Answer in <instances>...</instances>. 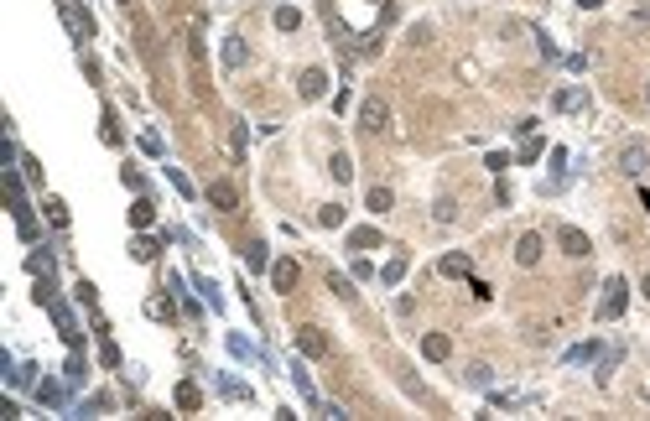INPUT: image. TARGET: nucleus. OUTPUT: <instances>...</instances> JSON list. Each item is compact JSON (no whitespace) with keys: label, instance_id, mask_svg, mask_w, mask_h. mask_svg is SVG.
I'll use <instances>...</instances> for the list:
<instances>
[{"label":"nucleus","instance_id":"c85d7f7f","mask_svg":"<svg viewBox=\"0 0 650 421\" xmlns=\"http://www.w3.org/2000/svg\"><path fill=\"white\" fill-rule=\"evenodd\" d=\"M47 219H52V224L63 229V224H68V208H63V203H47Z\"/></svg>","mask_w":650,"mask_h":421},{"label":"nucleus","instance_id":"a878e982","mask_svg":"<svg viewBox=\"0 0 650 421\" xmlns=\"http://www.w3.org/2000/svg\"><path fill=\"white\" fill-rule=\"evenodd\" d=\"M167 177H172V188H177V193H182V198H193V182H188V177H182V172H177V167H167Z\"/></svg>","mask_w":650,"mask_h":421},{"label":"nucleus","instance_id":"2eb2a0df","mask_svg":"<svg viewBox=\"0 0 650 421\" xmlns=\"http://www.w3.org/2000/svg\"><path fill=\"white\" fill-rule=\"evenodd\" d=\"M245 266H250V271H265V266H271V250H265L260 240H255V245H245Z\"/></svg>","mask_w":650,"mask_h":421},{"label":"nucleus","instance_id":"5701e85b","mask_svg":"<svg viewBox=\"0 0 650 421\" xmlns=\"http://www.w3.org/2000/svg\"><path fill=\"white\" fill-rule=\"evenodd\" d=\"M317 224H323V229H338V224H343V208H338V203H328L323 214H317Z\"/></svg>","mask_w":650,"mask_h":421},{"label":"nucleus","instance_id":"6e6552de","mask_svg":"<svg viewBox=\"0 0 650 421\" xmlns=\"http://www.w3.org/2000/svg\"><path fill=\"white\" fill-rule=\"evenodd\" d=\"M297 260H276V266H271V286H276V292H291V286H297Z\"/></svg>","mask_w":650,"mask_h":421},{"label":"nucleus","instance_id":"6ab92c4d","mask_svg":"<svg viewBox=\"0 0 650 421\" xmlns=\"http://www.w3.org/2000/svg\"><path fill=\"white\" fill-rule=\"evenodd\" d=\"M151 219H156V208L146 203V198H136V208H130V224H136V229H146Z\"/></svg>","mask_w":650,"mask_h":421},{"label":"nucleus","instance_id":"4be33fe9","mask_svg":"<svg viewBox=\"0 0 650 421\" xmlns=\"http://www.w3.org/2000/svg\"><path fill=\"white\" fill-rule=\"evenodd\" d=\"M442 276H469V255H442Z\"/></svg>","mask_w":650,"mask_h":421},{"label":"nucleus","instance_id":"bb28decb","mask_svg":"<svg viewBox=\"0 0 650 421\" xmlns=\"http://www.w3.org/2000/svg\"><path fill=\"white\" fill-rule=\"evenodd\" d=\"M198 292L208 297V307H224V297H219V286H214V281H198Z\"/></svg>","mask_w":650,"mask_h":421},{"label":"nucleus","instance_id":"7ed1b4c3","mask_svg":"<svg viewBox=\"0 0 650 421\" xmlns=\"http://www.w3.org/2000/svg\"><path fill=\"white\" fill-rule=\"evenodd\" d=\"M556 245L567 250V255L573 260H582V255H593V245H588V234L582 229H573V224H562V229H556Z\"/></svg>","mask_w":650,"mask_h":421},{"label":"nucleus","instance_id":"2f4dec72","mask_svg":"<svg viewBox=\"0 0 650 421\" xmlns=\"http://www.w3.org/2000/svg\"><path fill=\"white\" fill-rule=\"evenodd\" d=\"M645 99H650V84H645Z\"/></svg>","mask_w":650,"mask_h":421},{"label":"nucleus","instance_id":"a211bd4d","mask_svg":"<svg viewBox=\"0 0 650 421\" xmlns=\"http://www.w3.org/2000/svg\"><path fill=\"white\" fill-rule=\"evenodd\" d=\"M276 26H281V32H297V26H302V11L297 6H281V11H276Z\"/></svg>","mask_w":650,"mask_h":421},{"label":"nucleus","instance_id":"72a5a7b5","mask_svg":"<svg viewBox=\"0 0 650 421\" xmlns=\"http://www.w3.org/2000/svg\"><path fill=\"white\" fill-rule=\"evenodd\" d=\"M120 6H130V0H120Z\"/></svg>","mask_w":650,"mask_h":421},{"label":"nucleus","instance_id":"cd10ccee","mask_svg":"<svg viewBox=\"0 0 650 421\" xmlns=\"http://www.w3.org/2000/svg\"><path fill=\"white\" fill-rule=\"evenodd\" d=\"M469 380H473V385H489V380H495V370H489V364H473Z\"/></svg>","mask_w":650,"mask_h":421},{"label":"nucleus","instance_id":"dca6fc26","mask_svg":"<svg viewBox=\"0 0 650 421\" xmlns=\"http://www.w3.org/2000/svg\"><path fill=\"white\" fill-rule=\"evenodd\" d=\"M328 292H333L338 302H354V297H359V292H354V281H349V276H338V271L328 276Z\"/></svg>","mask_w":650,"mask_h":421},{"label":"nucleus","instance_id":"f8f14e48","mask_svg":"<svg viewBox=\"0 0 650 421\" xmlns=\"http://www.w3.org/2000/svg\"><path fill=\"white\" fill-rule=\"evenodd\" d=\"M47 307H52V318H58V328H63V338H68V344L78 349V323H73V312H68V307H63V302H58V297H52V302H47Z\"/></svg>","mask_w":650,"mask_h":421},{"label":"nucleus","instance_id":"9d476101","mask_svg":"<svg viewBox=\"0 0 650 421\" xmlns=\"http://www.w3.org/2000/svg\"><path fill=\"white\" fill-rule=\"evenodd\" d=\"M245 63H250L245 37H224V68H245Z\"/></svg>","mask_w":650,"mask_h":421},{"label":"nucleus","instance_id":"423d86ee","mask_svg":"<svg viewBox=\"0 0 650 421\" xmlns=\"http://www.w3.org/2000/svg\"><path fill=\"white\" fill-rule=\"evenodd\" d=\"M645 167H650V151L640 146V141H630V146L619 151V172H630V177H640Z\"/></svg>","mask_w":650,"mask_h":421},{"label":"nucleus","instance_id":"20e7f679","mask_svg":"<svg viewBox=\"0 0 650 421\" xmlns=\"http://www.w3.org/2000/svg\"><path fill=\"white\" fill-rule=\"evenodd\" d=\"M208 203H214L219 214H234V208H240V188H234V182H208Z\"/></svg>","mask_w":650,"mask_h":421},{"label":"nucleus","instance_id":"9b49d317","mask_svg":"<svg viewBox=\"0 0 650 421\" xmlns=\"http://www.w3.org/2000/svg\"><path fill=\"white\" fill-rule=\"evenodd\" d=\"M515 260H521V266H536L541 260V234H521V240H515Z\"/></svg>","mask_w":650,"mask_h":421},{"label":"nucleus","instance_id":"c756f323","mask_svg":"<svg viewBox=\"0 0 650 421\" xmlns=\"http://www.w3.org/2000/svg\"><path fill=\"white\" fill-rule=\"evenodd\" d=\"M593 354H599V344H582V349H573V354H567V359H573V364H582V359H593Z\"/></svg>","mask_w":650,"mask_h":421},{"label":"nucleus","instance_id":"aec40b11","mask_svg":"<svg viewBox=\"0 0 650 421\" xmlns=\"http://www.w3.org/2000/svg\"><path fill=\"white\" fill-rule=\"evenodd\" d=\"M349 245H354V250H380V234H375V229H354Z\"/></svg>","mask_w":650,"mask_h":421},{"label":"nucleus","instance_id":"7c9ffc66","mask_svg":"<svg viewBox=\"0 0 650 421\" xmlns=\"http://www.w3.org/2000/svg\"><path fill=\"white\" fill-rule=\"evenodd\" d=\"M645 297H650V276H645Z\"/></svg>","mask_w":650,"mask_h":421},{"label":"nucleus","instance_id":"473e14b6","mask_svg":"<svg viewBox=\"0 0 650 421\" xmlns=\"http://www.w3.org/2000/svg\"><path fill=\"white\" fill-rule=\"evenodd\" d=\"M380 6H390V0H380Z\"/></svg>","mask_w":650,"mask_h":421},{"label":"nucleus","instance_id":"ddd939ff","mask_svg":"<svg viewBox=\"0 0 650 421\" xmlns=\"http://www.w3.org/2000/svg\"><path fill=\"white\" fill-rule=\"evenodd\" d=\"M177 406H182V411H198V406H203V390H198L193 380H182V385H177Z\"/></svg>","mask_w":650,"mask_h":421},{"label":"nucleus","instance_id":"1a4fd4ad","mask_svg":"<svg viewBox=\"0 0 650 421\" xmlns=\"http://www.w3.org/2000/svg\"><path fill=\"white\" fill-rule=\"evenodd\" d=\"M421 354H427L432 364H442L447 354H453V338H447V333H427V338H421Z\"/></svg>","mask_w":650,"mask_h":421},{"label":"nucleus","instance_id":"0eeeda50","mask_svg":"<svg viewBox=\"0 0 650 421\" xmlns=\"http://www.w3.org/2000/svg\"><path fill=\"white\" fill-rule=\"evenodd\" d=\"M297 89H302V99H323L328 94V73L323 68H307V73L297 78Z\"/></svg>","mask_w":650,"mask_h":421},{"label":"nucleus","instance_id":"4468645a","mask_svg":"<svg viewBox=\"0 0 650 421\" xmlns=\"http://www.w3.org/2000/svg\"><path fill=\"white\" fill-rule=\"evenodd\" d=\"M364 203H369V214H390L395 193H390V188H369V198H364Z\"/></svg>","mask_w":650,"mask_h":421},{"label":"nucleus","instance_id":"f03ea898","mask_svg":"<svg viewBox=\"0 0 650 421\" xmlns=\"http://www.w3.org/2000/svg\"><path fill=\"white\" fill-rule=\"evenodd\" d=\"M385 125H390V110H385V99H364V110H359V130L380 136Z\"/></svg>","mask_w":650,"mask_h":421},{"label":"nucleus","instance_id":"f3484780","mask_svg":"<svg viewBox=\"0 0 650 421\" xmlns=\"http://www.w3.org/2000/svg\"><path fill=\"white\" fill-rule=\"evenodd\" d=\"M328 172H333L338 182H349V177H354V162H349V151H333V162H328Z\"/></svg>","mask_w":650,"mask_h":421},{"label":"nucleus","instance_id":"f257e3e1","mask_svg":"<svg viewBox=\"0 0 650 421\" xmlns=\"http://www.w3.org/2000/svg\"><path fill=\"white\" fill-rule=\"evenodd\" d=\"M625 292H630V286H625V276H608L604 302H599V318H604V323H614L619 312H625Z\"/></svg>","mask_w":650,"mask_h":421},{"label":"nucleus","instance_id":"b1692460","mask_svg":"<svg viewBox=\"0 0 650 421\" xmlns=\"http://www.w3.org/2000/svg\"><path fill=\"white\" fill-rule=\"evenodd\" d=\"M37 401H42V406H63V390L58 385H37Z\"/></svg>","mask_w":650,"mask_h":421},{"label":"nucleus","instance_id":"39448f33","mask_svg":"<svg viewBox=\"0 0 650 421\" xmlns=\"http://www.w3.org/2000/svg\"><path fill=\"white\" fill-rule=\"evenodd\" d=\"M297 349L307 354V359H323V354L333 349V344L323 338V328H297Z\"/></svg>","mask_w":650,"mask_h":421},{"label":"nucleus","instance_id":"412c9836","mask_svg":"<svg viewBox=\"0 0 650 421\" xmlns=\"http://www.w3.org/2000/svg\"><path fill=\"white\" fill-rule=\"evenodd\" d=\"M401 276H406V255H395L390 266L380 271V281H385V286H395V281H401Z\"/></svg>","mask_w":650,"mask_h":421},{"label":"nucleus","instance_id":"393cba45","mask_svg":"<svg viewBox=\"0 0 650 421\" xmlns=\"http://www.w3.org/2000/svg\"><path fill=\"white\" fill-rule=\"evenodd\" d=\"M130 255H136V260H156V240H136V245H130Z\"/></svg>","mask_w":650,"mask_h":421}]
</instances>
